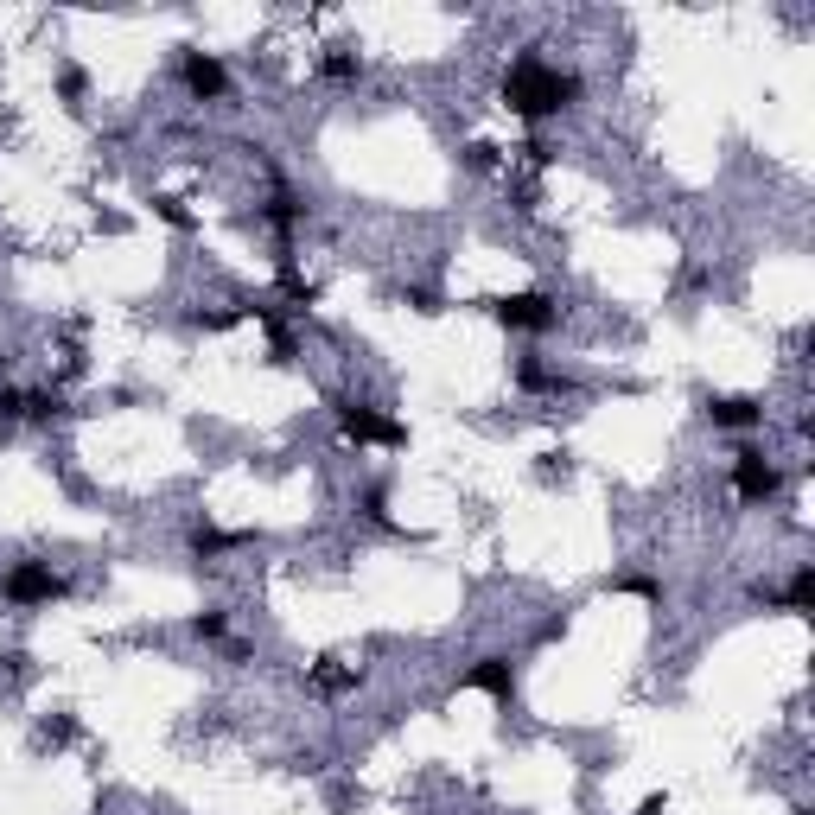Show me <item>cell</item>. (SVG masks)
Returning <instances> with one entry per match:
<instances>
[{
  "instance_id": "cell-1",
  "label": "cell",
  "mask_w": 815,
  "mask_h": 815,
  "mask_svg": "<svg viewBox=\"0 0 815 815\" xmlns=\"http://www.w3.org/2000/svg\"><path fill=\"white\" fill-rule=\"evenodd\" d=\"M580 96V77H567V71H548L535 51H523V58L510 64V77H504V102L516 115H529V121H542L554 109H567V102Z\"/></svg>"
},
{
  "instance_id": "cell-2",
  "label": "cell",
  "mask_w": 815,
  "mask_h": 815,
  "mask_svg": "<svg viewBox=\"0 0 815 815\" xmlns=\"http://www.w3.org/2000/svg\"><path fill=\"white\" fill-rule=\"evenodd\" d=\"M733 497L739 504H771L777 497V465L765 453H752V446L733 459Z\"/></svg>"
},
{
  "instance_id": "cell-3",
  "label": "cell",
  "mask_w": 815,
  "mask_h": 815,
  "mask_svg": "<svg viewBox=\"0 0 815 815\" xmlns=\"http://www.w3.org/2000/svg\"><path fill=\"white\" fill-rule=\"evenodd\" d=\"M0 593H7L13 605H51V599L64 593V580L51 574V567H39V561H20L7 580H0Z\"/></svg>"
},
{
  "instance_id": "cell-4",
  "label": "cell",
  "mask_w": 815,
  "mask_h": 815,
  "mask_svg": "<svg viewBox=\"0 0 815 815\" xmlns=\"http://www.w3.org/2000/svg\"><path fill=\"white\" fill-rule=\"evenodd\" d=\"M491 312H497L504 332H548L554 325V300L548 293H510V300H497Z\"/></svg>"
},
{
  "instance_id": "cell-5",
  "label": "cell",
  "mask_w": 815,
  "mask_h": 815,
  "mask_svg": "<svg viewBox=\"0 0 815 815\" xmlns=\"http://www.w3.org/2000/svg\"><path fill=\"white\" fill-rule=\"evenodd\" d=\"M338 421H344V433H351L357 446H402V440H408V433L395 427V421H383V414L363 408V402H344V408H338Z\"/></svg>"
},
{
  "instance_id": "cell-6",
  "label": "cell",
  "mask_w": 815,
  "mask_h": 815,
  "mask_svg": "<svg viewBox=\"0 0 815 815\" xmlns=\"http://www.w3.org/2000/svg\"><path fill=\"white\" fill-rule=\"evenodd\" d=\"M707 421L726 433H745L765 421V402H752V395H707Z\"/></svg>"
},
{
  "instance_id": "cell-7",
  "label": "cell",
  "mask_w": 815,
  "mask_h": 815,
  "mask_svg": "<svg viewBox=\"0 0 815 815\" xmlns=\"http://www.w3.org/2000/svg\"><path fill=\"white\" fill-rule=\"evenodd\" d=\"M185 83H192L198 102H223L230 96V71H223L211 51H192V58H185Z\"/></svg>"
},
{
  "instance_id": "cell-8",
  "label": "cell",
  "mask_w": 815,
  "mask_h": 815,
  "mask_svg": "<svg viewBox=\"0 0 815 815\" xmlns=\"http://www.w3.org/2000/svg\"><path fill=\"white\" fill-rule=\"evenodd\" d=\"M465 688H478V695H491V701H510V695H516V669H510V656H484V663L465 675Z\"/></svg>"
},
{
  "instance_id": "cell-9",
  "label": "cell",
  "mask_w": 815,
  "mask_h": 815,
  "mask_svg": "<svg viewBox=\"0 0 815 815\" xmlns=\"http://www.w3.org/2000/svg\"><path fill=\"white\" fill-rule=\"evenodd\" d=\"M312 688H325V695H344V688H357V669H338V656H332V663L312 669Z\"/></svg>"
},
{
  "instance_id": "cell-10",
  "label": "cell",
  "mask_w": 815,
  "mask_h": 815,
  "mask_svg": "<svg viewBox=\"0 0 815 815\" xmlns=\"http://www.w3.org/2000/svg\"><path fill=\"white\" fill-rule=\"evenodd\" d=\"M516 383H523V389H567L561 376H554L548 363H535V357H523V363H516Z\"/></svg>"
},
{
  "instance_id": "cell-11",
  "label": "cell",
  "mask_w": 815,
  "mask_h": 815,
  "mask_svg": "<svg viewBox=\"0 0 815 815\" xmlns=\"http://www.w3.org/2000/svg\"><path fill=\"white\" fill-rule=\"evenodd\" d=\"M319 71H325V77H332V83H351V77L363 71V64H357V51H344V45H332V58H325V64H319Z\"/></svg>"
},
{
  "instance_id": "cell-12",
  "label": "cell",
  "mask_w": 815,
  "mask_h": 815,
  "mask_svg": "<svg viewBox=\"0 0 815 815\" xmlns=\"http://www.w3.org/2000/svg\"><path fill=\"white\" fill-rule=\"evenodd\" d=\"M809 599H815V574H809V567H796V580H790L784 605H790V612H809Z\"/></svg>"
},
{
  "instance_id": "cell-13",
  "label": "cell",
  "mask_w": 815,
  "mask_h": 815,
  "mask_svg": "<svg viewBox=\"0 0 815 815\" xmlns=\"http://www.w3.org/2000/svg\"><path fill=\"white\" fill-rule=\"evenodd\" d=\"M293 217H300V211H293V198H287V192L268 204V223H274V236H287V230H293Z\"/></svg>"
},
{
  "instance_id": "cell-14",
  "label": "cell",
  "mask_w": 815,
  "mask_h": 815,
  "mask_svg": "<svg viewBox=\"0 0 815 815\" xmlns=\"http://www.w3.org/2000/svg\"><path fill=\"white\" fill-rule=\"evenodd\" d=\"M236 542H242V535H217V529H198V535H192L198 554H223V548H236Z\"/></svg>"
},
{
  "instance_id": "cell-15",
  "label": "cell",
  "mask_w": 815,
  "mask_h": 815,
  "mask_svg": "<svg viewBox=\"0 0 815 815\" xmlns=\"http://www.w3.org/2000/svg\"><path fill=\"white\" fill-rule=\"evenodd\" d=\"M465 166H472V172H491V166H497V147H491V141H472V147H465Z\"/></svg>"
},
{
  "instance_id": "cell-16",
  "label": "cell",
  "mask_w": 815,
  "mask_h": 815,
  "mask_svg": "<svg viewBox=\"0 0 815 815\" xmlns=\"http://www.w3.org/2000/svg\"><path fill=\"white\" fill-rule=\"evenodd\" d=\"M192 624H198V637H223V631H230V618H223V612H198Z\"/></svg>"
},
{
  "instance_id": "cell-17",
  "label": "cell",
  "mask_w": 815,
  "mask_h": 815,
  "mask_svg": "<svg viewBox=\"0 0 815 815\" xmlns=\"http://www.w3.org/2000/svg\"><path fill=\"white\" fill-rule=\"evenodd\" d=\"M618 593H637V599H656V580H644V574H631V580H618Z\"/></svg>"
},
{
  "instance_id": "cell-18",
  "label": "cell",
  "mask_w": 815,
  "mask_h": 815,
  "mask_svg": "<svg viewBox=\"0 0 815 815\" xmlns=\"http://www.w3.org/2000/svg\"><path fill=\"white\" fill-rule=\"evenodd\" d=\"M160 217L172 223V230H192V217H185V211H179V204H172V198H160Z\"/></svg>"
},
{
  "instance_id": "cell-19",
  "label": "cell",
  "mask_w": 815,
  "mask_h": 815,
  "mask_svg": "<svg viewBox=\"0 0 815 815\" xmlns=\"http://www.w3.org/2000/svg\"><path fill=\"white\" fill-rule=\"evenodd\" d=\"M58 90L77 102V96H83V71H64V77H58Z\"/></svg>"
},
{
  "instance_id": "cell-20",
  "label": "cell",
  "mask_w": 815,
  "mask_h": 815,
  "mask_svg": "<svg viewBox=\"0 0 815 815\" xmlns=\"http://www.w3.org/2000/svg\"><path fill=\"white\" fill-rule=\"evenodd\" d=\"M637 815H663V796H644V809H637Z\"/></svg>"
}]
</instances>
